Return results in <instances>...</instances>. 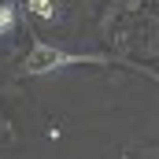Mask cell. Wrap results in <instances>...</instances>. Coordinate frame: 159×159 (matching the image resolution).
I'll return each instance as SVG.
<instances>
[{
  "mask_svg": "<svg viewBox=\"0 0 159 159\" xmlns=\"http://www.w3.org/2000/svg\"><path fill=\"white\" fill-rule=\"evenodd\" d=\"M70 63H89V56H70V52H59V48L37 41V44L30 48L22 70H26V74H52V70H59V67H70Z\"/></svg>",
  "mask_w": 159,
  "mask_h": 159,
  "instance_id": "6da1fadb",
  "label": "cell"
},
{
  "mask_svg": "<svg viewBox=\"0 0 159 159\" xmlns=\"http://www.w3.org/2000/svg\"><path fill=\"white\" fill-rule=\"evenodd\" d=\"M11 26H15V11H11V7L4 4V7H0V34H7Z\"/></svg>",
  "mask_w": 159,
  "mask_h": 159,
  "instance_id": "3957f363",
  "label": "cell"
},
{
  "mask_svg": "<svg viewBox=\"0 0 159 159\" xmlns=\"http://www.w3.org/2000/svg\"><path fill=\"white\" fill-rule=\"evenodd\" d=\"M30 11H37L41 19H48V22L56 19V7H52V0H30Z\"/></svg>",
  "mask_w": 159,
  "mask_h": 159,
  "instance_id": "7a4b0ae2",
  "label": "cell"
}]
</instances>
